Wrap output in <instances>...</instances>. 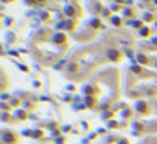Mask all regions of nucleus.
Instances as JSON below:
<instances>
[{
	"instance_id": "nucleus-1",
	"label": "nucleus",
	"mask_w": 157,
	"mask_h": 144,
	"mask_svg": "<svg viewBox=\"0 0 157 144\" xmlns=\"http://www.w3.org/2000/svg\"><path fill=\"white\" fill-rule=\"evenodd\" d=\"M117 51H110V56H112V59H117Z\"/></svg>"
}]
</instances>
